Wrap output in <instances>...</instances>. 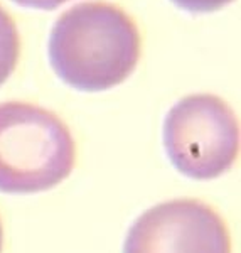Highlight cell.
<instances>
[{
    "mask_svg": "<svg viewBox=\"0 0 241 253\" xmlns=\"http://www.w3.org/2000/svg\"><path fill=\"white\" fill-rule=\"evenodd\" d=\"M142 36L135 20L108 2H83L56 20L49 36V61L68 86L105 91L135 71Z\"/></svg>",
    "mask_w": 241,
    "mask_h": 253,
    "instance_id": "6da1fadb",
    "label": "cell"
},
{
    "mask_svg": "<svg viewBox=\"0 0 241 253\" xmlns=\"http://www.w3.org/2000/svg\"><path fill=\"white\" fill-rule=\"evenodd\" d=\"M76 166V144L56 113L26 103H0V191L36 194L63 182Z\"/></svg>",
    "mask_w": 241,
    "mask_h": 253,
    "instance_id": "7a4b0ae2",
    "label": "cell"
},
{
    "mask_svg": "<svg viewBox=\"0 0 241 253\" xmlns=\"http://www.w3.org/2000/svg\"><path fill=\"white\" fill-rule=\"evenodd\" d=\"M164 145L181 174L198 181L216 179L240 156L238 118L219 96L189 95L167 113Z\"/></svg>",
    "mask_w": 241,
    "mask_h": 253,
    "instance_id": "3957f363",
    "label": "cell"
},
{
    "mask_svg": "<svg viewBox=\"0 0 241 253\" xmlns=\"http://www.w3.org/2000/svg\"><path fill=\"white\" fill-rule=\"evenodd\" d=\"M123 253H231V236L224 218L207 203L172 199L138 216Z\"/></svg>",
    "mask_w": 241,
    "mask_h": 253,
    "instance_id": "277c9868",
    "label": "cell"
},
{
    "mask_svg": "<svg viewBox=\"0 0 241 253\" xmlns=\"http://www.w3.org/2000/svg\"><path fill=\"white\" fill-rule=\"evenodd\" d=\"M20 58V36L12 15L0 5V86L12 76Z\"/></svg>",
    "mask_w": 241,
    "mask_h": 253,
    "instance_id": "5b68a950",
    "label": "cell"
},
{
    "mask_svg": "<svg viewBox=\"0 0 241 253\" xmlns=\"http://www.w3.org/2000/svg\"><path fill=\"white\" fill-rule=\"evenodd\" d=\"M172 2L189 12H214L231 3L233 0H172Z\"/></svg>",
    "mask_w": 241,
    "mask_h": 253,
    "instance_id": "8992f818",
    "label": "cell"
},
{
    "mask_svg": "<svg viewBox=\"0 0 241 253\" xmlns=\"http://www.w3.org/2000/svg\"><path fill=\"white\" fill-rule=\"evenodd\" d=\"M12 2L19 3L22 7H29V9H39V10H52L56 7L66 3L68 0H12Z\"/></svg>",
    "mask_w": 241,
    "mask_h": 253,
    "instance_id": "52a82bcc",
    "label": "cell"
},
{
    "mask_svg": "<svg viewBox=\"0 0 241 253\" xmlns=\"http://www.w3.org/2000/svg\"><path fill=\"white\" fill-rule=\"evenodd\" d=\"M3 248V226H2V219H0V253Z\"/></svg>",
    "mask_w": 241,
    "mask_h": 253,
    "instance_id": "ba28073f",
    "label": "cell"
}]
</instances>
